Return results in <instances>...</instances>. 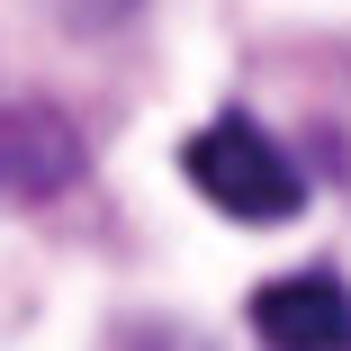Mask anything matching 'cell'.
I'll list each match as a JSON object with an SVG mask.
<instances>
[{
  "label": "cell",
  "instance_id": "1",
  "mask_svg": "<svg viewBox=\"0 0 351 351\" xmlns=\"http://www.w3.org/2000/svg\"><path fill=\"white\" fill-rule=\"evenodd\" d=\"M180 171H189V189H198L207 207H226V217H243V226H279V217H298V207H306L298 162L279 154L252 117L198 126L189 145H180Z\"/></svg>",
  "mask_w": 351,
  "mask_h": 351
},
{
  "label": "cell",
  "instance_id": "3",
  "mask_svg": "<svg viewBox=\"0 0 351 351\" xmlns=\"http://www.w3.org/2000/svg\"><path fill=\"white\" fill-rule=\"evenodd\" d=\"M82 180V126L45 99H0V198H63Z\"/></svg>",
  "mask_w": 351,
  "mask_h": 351
},
{
  "label": "cell",
  "instance_id": "2",
  "mask_svg": "<svg viewBox=\"0 0 351 351\" xmlns=\"http://www.w3.org/2000/svg\"><path fill=\"white\" fill-rule=\"evenodd\" d=\"M261 351H351V289L333 270H279L252 289Z\"/></svg>",
  "mask_w": 351,
  "mask_h": 351
},
{
  "label": "cell",
  "instance_id": "4",
  "mask_svg": "<svg viewBox=\"0 0 351 351\" xmlns=\"http://www.w3.org/2000/svg\"><path fill=\"white\" fill-rule=\"evenodd\" d=\"M145 0H54V19L73 27V36H108V27H126Z\"/></svg>",
  "mask_w": 351,
  "mask_h": 351
}]
</instances>
